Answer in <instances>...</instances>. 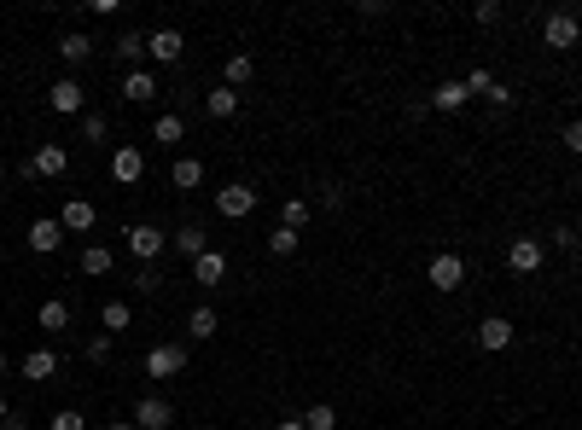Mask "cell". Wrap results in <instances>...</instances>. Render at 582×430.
Instances as JSON below:
<instances>
[{
    "label": "cell",
    "mask_w": 582,
    "mask_h": 430,
    "mask_svg": "<svg viewBox=\"0 0 582 430\" xmlns=\"http://www.w3.org/2000/svg\"><path fill=\"white\" fill-rule=\"evenodd\" d=\"M193 279L198 285H222L228 279V257H222V250H204V257L193 262Z\"/></svg>",
    "instance_id": "obj_21"
},
{
    "label": "cell",
    "mask_w": 582,
    "mask_h": 430,
    "mask_svg": "<svg viewBox=\"0 0 582 430\" xmlns=\"http://www.w3.org/2000/svg\"><path fill=\"white\" fill-rule=\"evenodd\" d=\"M111 174H117V186H134L140 174H146V152H140V146H117L111 152Z\"/></svg>",
    "instance_id": "obj_12"
},
{
    "label": "cell",
    "mask_w": 582,
    "mask_h": 430,
    "mask_svg": "<svg viewBox=\"0 0 582 430\" xmlns=\"http://www.w3.org/2000/svg\"><path fill=\"white\" fill-rule=\"evenodd\" d=\"M297 238H303V233H291V227H274V233H269V250H274V257H291V250H297Z\"/></svg>",
    "instance_id": "obj_35"
},
{
    "label": "cell",
    "mask_w": 582,
    "mask_h": 430,
    "mask_svg": "<svg viewBox=\"0 0 582 430\" xmlns=\"http://www.w3.org/2000/svg\"><path fill=\"white\" fill-rule=\"evenodd\" d=\"M577 267H582V245H577Z\"/></svg>",
    "instance_id": "obj_47"
},
{
    "label": "cell",
    "mask_w": 582,
    "mask_h": 430,
    "mask_svg": "<svg viewBox=\"0 0 582 430\" xmlns=\"http://www.w3.org/2000/svg\"><path fill=\"white\" fill-rule=\"evenodd\" d=\"M257 186H250V181H233V186H222V193H216V210H222L228 221H245L250 210H257Z\"/></svg>",
    "instance_id": "obj_3"
},
{
    "label": "cell",
    "mask_w": 582,
    "mask_h": 430,
    "mask_svg": "<svg viewBox=\"0 0 582 430\" xmlns=\"http://www.w3.org/2000/svg\"><path fill=\"white\" fill-rule=\"evenodd\" d=\"M239 105H245V93H239V88H228V82H222V88H210V93H204V110H210V117H216V122H228V117H239Z\"/></svg>",
    "instance_id": "obj_13"
},
{
    "label": "cell",
    "mask_w": 582,
    "mask_h": 430,
    "mask_svg": "<svg viewBox=\"0 0 582 430\" xmlns=\"http://www.w3.org/2000/svg\"><path fill=\"white\" fill-rule=\"evenodd\" d=\"M565 146H571V152H582V122H571V129H565Z\"/></svg>",
    "instance_id": "obj_42"
},
{
    "label": "cell",
    "mask_w": 582,
    "mask_h": 430,
    "mask_svg": "<svg viewBox=\"0 0 582 430\" xmlns=\"http://www.w3.org/2000/svg\"><path fill=\"white\" fill-rule=\"evenodd\" d=\"M146 53L157 58V65H181V53H186L181 29H152V36H146Z\"/></svg>",
    "instance_id": "obj_11"
},
{
    "label": "cell",
    "mask_w": 582,
    "mask_h": 430,
    "mask_svg": "<svg viewBox=\"0 0 582 430\" xmlns=\"http://www.w3.org/2000/svg\"><path fill=\"white\" fill-rule=\"evenodd\" d=\"M47 105H53L58 117H88V93H82V82H76V76H58L53 93H47Z\"/></svg>",
    "instance_id": "obj_4"
},
{
    "label": "cell",
    "mask_w": 582,
    "mask_h": 430,
    "mask_svg": "<svg viewBox=\"0 0 582 430\" xmlns=\"http://www.w3.org/2000/svg\"><path fill=\"white\" fill-rule=\"evenodd\" d=\"M0 193H6V174H0Z\"/></svg>",
    "instance_id": "obj_48"
},
{
    "label": "cell",
    "mask_w": 582,
    "mask_h": 430,
    "mask_svg": "<svg viewBox=\"0 0 582 430\" xmlns=\"http://www.w3.org/2000/svg\"><path fill=\"white\" fill-rule=\"evenodd\" d=\"M542 262H547V245H542V238H513V250H507V267H513V274H542Z\"/></svg>",
    "instance_id": "obj_7"
},
{
    "label": "cell",
    "mask_w": 582,
    "mask_h": 430,
    "mask_svg": "<svg viewBox=\"0 0 582 430\" xmlns=\"http://www.w3.org/2000/svg\"><path fill=\"white\" fill-rule=\"evenodd\" d=\"M309 215H314V204H309V198H286V204H280V227H291V233H303V227H309Z\"/></svg>",
    "instance_id": "obj_23"
},
{
    "label": "cell",
    "mask_w": 582,
    "mask_h": 430,
    "mask_svg": "<svg viewBox=\"0 0 582 430\" xmlns=\"http://www.w3.org/2000/svg\"><path fill=\"white\" fill-rule=\"evenodd\" d=\"M105 430H134V419H111V425H105Z\"/></svg>",
    "instance_id": "obj_45"
},
{
    "label": "cell",
    "mask_w": 582,
    "mask_h": 430,
    "mask_svg": "<svg viewBox=\"0 0 582 430\" xmlns=\"http://www.w3.org/2000/svg\"><path fill=\"white\" fill-rule=\"evenodd\" d=\"M250 76H257V65H250V53H233V58H228V88H245Z\"/></svg>",
    "instance_id": "obj_31"
},
{
    "label": "cell",
    "mask_w": 582,
    "mask_h": 430,
    "mask_svg": "<svg viewBox=\"0 0 582 430\" xmlns=\"http://www.w3.org/2000/svg\"><path fill=\"white\" fill-rule=\"evenodd\" d=\"M111 53H117V65H129V70H140V65H146V36H140V29H122V36L111 41Z\"/></svg>",
    "instance_id": "obj_14"
},
{
    "label": "cell",
    "mask_w": 582,
    "mask_h": 430,
    "mask_svg": "<svg viewBox=\"0 0 582 430\" xmlns=\"http://www.w3.org/2000/svg\"><path fill=\"white\" fill-rule=\"evenodd\" d=\"M169 181H175L181 193H193V186H204V163H198V157H175V169H169Z\"/></svg>",
    "instance_id": "obj_24"
},
{
    "label": "cell",
    "mask_w": 582,
    "mask_h": 430,
    "mask_svg": "<svg viewBox=\"0 0 582 430\" xmlns=\"http://www.w3.org/2000/svg\"><path fill=\"white\" fill-rule=\"evenodd\" d=\"M140 366H146L152 378H175V372H186V349L181 343H152Z\"/></svg>",
    "instance_id": "obj_6"
},
{
    "label": "cell",
    "mask_w": 582,
    "mask_h": 430,
    "mask_svg": "<svg viewBox=\"0 0 582 430\" xmlns=\"http://www.w3.org/2000/svg\"><path fill=\"white\" fill-rule=\"evenodd\" d=\"M53 372H58V355H53V349H29V355H24V378H29V384H47Z\"/></svg>",
    "instance_id": "obj_20"
},
{
    "label": "cell",
    "mask_w": 582,
    "mask_h": 430,
    "mask_svg": "<svg viewBox=\"0 0 582 430\" xmlns=\"http://www.w3.org/2000/svg\"><path fill=\"white\" fill-rule=\"evenodd\" d=\"M460 285H466V262L460 257H454V250H437V257H431V291H460Z\"/></svg>",
    "instance_id": "obj_5"
},
{
    "label": "cell",
    "mask_w": 582,
    "mask_h": 430,
    "mask_svg": "<svg viewBox=\"0 0 582 430\" xmlns=\"http://www.w3.org/2000/svg\"><path fill=\"white\" fill-rule=\"evenodd\" d=\"M88 361H111V331H100V338H88Z\"/></svg>",
    "instance_id": "obj_39"
},
{
    "label": "cell",
    "mask_w": 582,
    "mask_h": 430,
    "mask_svg": "<svg viewBox=\"0 0 582 430\" xmlns=\"http://www.w3.org/2000/svg\"><path fill=\"white\" fill-rule=\"evenodd\" d=\"M274 430H303V413H291V419H280Z\"/></svg>",
    "instance_id": "obj_43"
},
{
    "label": "cell",
    "mask_w": 582,
    "mask_h": 430,
    "mask_svg": "<svg viewBox=\"0 0 582 430\" xmlns=\"http://www.w3.org/2000/svg\"><path fill=\"white\" fill-rule=\"evenodd\" d=\"M344 198H350V193H344L338 181H326L321 193H314V204H321V210H344Z\"/></svg>",
    "instance_id": "obj_36"
},
{
    "label": "cell",
    "mask_w": 582,
    "mask_h": 430,
    "mask_svg": "<svg viewBox=\"0 0 582 430\" xmlns=\"http://www.w3.org/2000/svg\"><path fill=\"white\" fill-rule=\"evenodd\" d=\"M29 250H36V257H53L58 245H65V227H58V215H41V221H29Z\"/></svg>",
    "instance_id": "obj_8"
},
{
    "label": "cell",
    "mask_w": 582,
    "mask_h": 430,
    "mask_svg": "<svg viewBox=\"0 0 582 430\" xmlns=\"http://www.w3.org/2000/svg\"><path fill=\"white\" fill-rule=\"evenodd\" d=\"M175 140H186V122L175 117V110H164V117L152 122V146H175Z\"/></svg>",
    "instance_id": "obj_22"
},
{
    "label": "cell",
    "mask_w": 582,
    "mask_h": 430,
    "mask_svg": "<svg viewBox=\"0 0 582 430\" xmlns=\"http://www.w3.org/2000/svg\"><path fill=\"white\" fill-rule=\"evenodd\" d=\"M175 425V407L164 402V395H146V402L134 407V430H169Z\"/></svg>",
    "instance_id": "obj_10"
},
{
    "label": "cell",
    "mask_w": 582,
    "mask_h": 430,
    "mask_svg": "<svg viewBox=\"0 0 582 430\" xmlns=\"http://www.w3.org/2000/svg\"><path fill=\"white\" fill-rule=\"evenodd\" d=\"M82 140H93V146H105V140H111V129H105L100 110H88V117H82Z\"/></svg>",
    "instance_id": "obj_33"
},
{
    "label": "cell",
    "mask_w": 582,
    "mask_h": 430,
    "mask_svg": "<svg viewBox=\"0 0 582 430\" xmlns=\"http://www.w3.org/2000/svg\"><path fill=\"white\" fill-rule=\"evenodd\" d=\"M58 58H65V65H88V58H93V41H88V36H58Z\"/></svg>",
    "instance_id": "obj_28"
},
{
    "label": "cell",
    "mask_w": 582,
    "mask_h": 430,
    "mask_svg": "<svg viewBox=\"0 0 582 430\" xmlns=\"http://www.w3.org/2000/svg\"><path fill=\"white\" fill-rule=\"evenodd\" d=\"M478 24H483V29L501 24V0H478Z\"/></svg>",
    "instance_id": "obj_41"
},
{
    "label": "cell",
    "mask_w": 582,
    "mask_h": 430,
    "mask_svg": "<svg viewBox=\"0 0 582 430\" xmlns=\"http://www.w3.org/2000/svg\"><path fill=\"white\" fill-rule=\"evenodd\" d=\"M100 326H105V331H111V338H117V331H129V326H134V314H129V302H117V297H111V302H105V309H100Z\"/></svg>",
    "instance_id": "obj_27"
},
{
    "label": "cell",
    "mask_w": 582,
    "mask_h": 430,
    "mask_svg": "<svg viewBox=\"0 0 582 430\" xmlns=\"http://www.w3.org/2000/svg\"><path fill=\"white\" fill-rule=\"evenodd\" d=\"M169 245H175V250H181L186 262H198L204 250H210V233H204L198 221H186V227H175V233H169Z\"/></svg>",
    "instance_id": "obj_15"
},
{
    "label": "cell",
    "mask_w": 582,
    "mask_h": 430,
    "mask_svg": "<svg viewBox=\"0 0 582 430\" xmlns=\"http://www.w3.org/2000/svg\"><path fill=\"white\" fill-rule=\"evenodd\" d=\"M36 320H41V331H65V326H70V309H65L58 297H47L41 309H36Z\"/></svg>",
    "instance_id": "obj_26"
},
{
    "label": "cell",
    "mask_w": 582,
    "mask_h": 430,
    "mask_svg": "<svg viewBox=\"0 0 582 430\" xmlns=\"http://www.w3.org/2000/svg\"><path fill=\"white\" fill-rule=\"evenodd\" d=\"M58 227H65V233H88V227H93V204H88V198H65Z\"/></svg>",
    "instance_id": "obj_19"
},
{
    "label": "cell",
    "mask_w": 582,
    "mask_h": 430,
    "mask_svg": "<svg viewBox=\"0 0 582 430\" xmlns=\"http://www.w3.org/2000/svg\"><path fill=\"white\" fill-rule=\"evenodd\" d=\"M0 378H6V349H0Z\"/></svg>",
    "instance_id": "obj_46"
},
{
    "label": "cell",
    "mask_w": 582,
    "mask_h": 430,
    "mask_svg": "<svg viewBox=\"0 0 582 430\" xmlns=\"http://www.w3.org/2000/svg\"><path fill=\"white\" fill-rule=\"evenodd\" d=\"M122 245H129V257H140V267H146V262H157L169 250V233L152 227V221H134V227L122 233Z\"/></svg>",
    "instance_id": "obj_1"
},
{
    "label": "cell",
    "mask_w": 582,
    "mask_h": 430,
    "mask_svg": "<svg viewBox=\"0 0 582 430\" xmlns=\"http://www.w3.org/2000/svg\"><path fill=\"white\" fill-rule=\"evenodd\" d=\"M29 163H36L41 181H58V174H70V152L58 146V140H47V146H36V157H29Z\"/></svg>",
    "instance_id": "obj_9"
},
{
    "label": "cell",
    "mask_w": 582,
    "mask_h": 430,
    "mask_svg": "<svg viewBox=\"0 0 582 430\" xmlns=\"http://www.w3.org/2000/svg\"><path fill=\"white\" fill-rule=\"evenodd\" d=\"M373 430H379V425H373Z\"/></svg>",
    "instance_id": "obj_49"
},
{
    "label": "cell",
    "mask_w": 582,
    "mask_h": 430,
    "mask_svg": "<svg viewBox=\"0 0 582 430\" xmlns=\"http://www.w3.org/2000/svg\"><path fill=\"white\" fill-rule=\"evenodd\" d=\"M157 93H164V88H157L152 70H129V76H122V100H129V105H152Z\"/></svg>",
    "instance_id": "obj_16"
},
{
    "label": "cell",
    "mask_w": 582,
    "mask_h": 430,
    "mask_svg": "<svg viewBox=\"0 0 582 430\" xmlns=\"http://www.w3.org/2000/svg\"><path fill=\"white\" fill-rule=\"evenodd\" d=\"M460 82H466V93H471V100H490V88H495V76H490V70H483V65H478V70H466V76H460Z\"/></svg>",
    "instance_id": "obj_32"
},
{
    "label": "cell",
    "mask_w": 582,
    "mask_h": 430,
    "mask_svg": "<svg viewBox=\"0 0 582 430\" xmlns=\"http://www.w3.org/2000/svg\"><path fill=\"white\" fill-rule=\"evenodd\" d=\"M6 419H12V402H6V395H0V430H6Z\"/></svg>",
    "instance_id": "obj_44"
},
{
    "label": "cell",
    "mask_w": 582,
    "mask_h": 430,
    "mask_svg": "<svg viewBox=\"0 0 582 430\" xmlns=\"http://www.w3.org/2000/svg\"><path fill=\"white\" fill-rule=\"evenodd\" d=\"M466 100H471L466 82H437V88H431V105H437V110H460Z\"/></svg>",
    "instance_id": "obj_25"
},
{
    "label": "cell",
    "mask_w": 582,
    "mask_h": 430,
    "mask_svg": "<svg viewBox=\"0 0 582 430\" xmlns=\"http://www.w3.org/2000/svg\"><path fill=\"white\" fill-rule=\"evenodd\" d=\"M513 100H518V88H507V82L490 88V105H495V110H513Z\"/></svg>",
    "instance_id": "obj_38"
},
{
    "label": "cell",
    "mask_w": 582,
    "mask_h": 430,
    "mask_svg": "<svg viewBox=\"0 0 582 430\" xmlns=\"http://www.w3.org/2000/svg\"><path fill=\"white\" fill-rule=\"evenodd\" d=\"M111 267H117V250L111 245H88L82 250V274L88 279H111Z\"/></svg>",
    "instance_id": "obj_18"
},
{
    "label": "cell",
    "mask_w": 582,
    "mask_h": 430,
    "mask_svg": "<svg viewBox=\"0 0 582 430\" xmlns=\"http://www.w3.org/2000/svg\"><path fill=\"white\" fill-rule=\"evenodd\" d=\"M134 291H140V297L164 291V274H157V262H146V267H140V274H134Z\"/></svg>",
    "instance_id": "obj_34"
},
{
    "label": "cell",
    "mask_w": 582,
    "mask_h": 430,
    "mask_svg": "<svg viewBox=\"0 0 582 430\" xmlns=\"http://www.w3.org/2000/svg\"><path fill=\"white\" fill-rule=\"evenodd\" d=\"M554 250H577L582 245V233H571V227H554V238H547Z\"/></svg>",
    "instance_id": "obj_40"
},
{
    "label": "cell",
    "mask_w": 582,
    "mask_h": 430,
    "mask_svg": "<svg viewBox=\"0 0 582 430\" xmlns=\"http://www.w3.org/2000/svg\"><path fill=\"white\" fill-rule=\"evenodd\" d=\"M53 430H88V419L76 407H65V413H53Z\"/></svg>",
    "instance_id": "obj_37"
},
{
    "label": "cell",
    "mask_w": 582,
    "mask_h": 430,
    "mask_svg": "<svg viewBox=\"0 0 582 430\" xmlns=\"http://www.w3.org/2000/svg\"><path fill=\"white\" fill-rule=\"evenodd\" d=\"M542 41L554 47V53H571V47L582 41V18H577V12H547V18H542Z\"/></svg>",
    "instance_id": "obj_2"
},
{
    "label": "cell",
    "mask_w": 582,
    "mask_h": 430,
    "mask_svg": "<svg viewBox=\"0 0 582 430\" xmlns=\"http://www.w3.org/2000/svg\"><path fill=\"white\" fill-rule=\"evenodd\" d=\"M303 430H338V407H333V402H314V407L303 413Z\"/></svg>",
    "instance_id": "obj_30"
},
{
    "label": "cell",
    "mask_w": 582,
    "mask_h": 430,
    "mask_svg": "<svg viewBox=\"0 0 582 430\" xmlns=\"http://www.w3.org/2000/svg\"><path fill=\"white\" fill-rule=\"evenodd\" d=\"M186 331H193L198 343H204V338H216V331H222V314H216V309H193V320H186Z\"/></svg>",
    "instance_id": "obj_29"
},
{
    "label": "cell",
    "mask_w": 582,
    "mask_h": 430,
    "mask_svg": "<svg viewBox=\"0 0 582 430\" xmlns=\"http://www.w3.org/2000/svg\"><path fill=\"white\" fill-rule=\"evenodd\" d=\"M507 343H513V320H501V314H490V320H478V349H490V355H501Z\"/></svg>",
    "instance_id": "obj_17"
}]
</instances>
